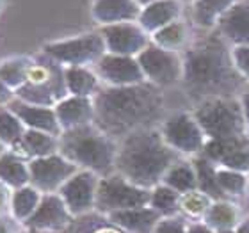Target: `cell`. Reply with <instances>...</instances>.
<instances>
[{
    "label": "cell",
    "mask_w": 249,
    "mask_h": 233,
    "mask_svg": "<svg viewBox=\"0 0 249 233\" xmlns=\"http://www.w3.org/2000/svg\"><path fill=\"white\" fill-rule=\"evenodd\" d=\"M182 86L194 104L213 98H240L249 84L233 61V48L210 31L183 50Z\"/></svg>",
    "instance_id": "cell-1"
},
{
    "label": "cell",
    "mask_w": 249,
    "mask_h": 233,
    "mask_svg": "<svg viewBox=\"0 0 249 233\" xmlns=\"http://www.w3.org/2000/svg\"><path fill=\"white\" fill-rule=\"evenodd\" d=\"M93 123L118 143L137 130L157 128L166 119L162 89L150 82L124 88L104 86L93 96Z\"/></svg>",
    "instance_id": "cell-2"
},
{
    "label": "cell",
    "mask_w": 249,
    "mask_h": 233,
    "mask_svg": "<svg viewBox=\"0 0 249 233\" xmlns=\"http://www.w3.org/2000/svg\"><path fill=\"white\" fill-rule=\"evenodd\" d=\"M182 155L169 148L159 128L137 130L120 141L116 157V173L134 185L151 191L162 183L166 173Z\"/></svg>",
    "instance_id": "cell-3"
},
{
    "label": "cell",
    "mask_w": 249,
    "mask_h": 233,
    "mask_svg": "<svg viewBox=\"0 0 249 233\" xmlns=\"http://www.w3.org/2000/svg\"><path fill=\"white\" fill-rule=\"evenodd\" d=\"M120 143L102 132L94 123L64 130L59 135V153L78 169H86L100 178L116 173Z\"/></svg>",
    "instance_id": "cell-4"
},
{
    "label": "cell",
    "mask_w": 249,
    "mask_h": 233,
    "mask_svg": "<svg viewBox=\"0 0 249 233\" xmlns=\"http://www.w3.org/2000/svg\"><path fill=\"white\" fill-rule=\"evenodd\" d=\"M192 114L207 141H237L248 137L239 98H213L196 104Z\"/></svg>",
    "instance_id": "cell-5"
},
{
    "label": "cell",
    "mask_w": 249,
    "mask_h": 233,
    "mask_svg": "<svg viewBox=\"0 0 249 233\" xmlns=\"http://www.w3.org/2000/svg\"><path fill=\"white\" fill-rule=\"evenodd\" d=\"M15 96L32 105L55 107L68 96L64 68L41 52L39 57H32L25 84L16 89Z\"/></svg>",
    "instance_id": "cell-6"
},
{
    "label": "cell",
    "mask_w": 249,
    "mask_h": 233,
    "mask_svg": "<svg viewBox=\"0 0 249 233\" xmlns=\"http://www.w3.org/2000/svg\"><path fill=\"white\" fill-rule=\"evenodd\" d=\"M47 57L61 64L62 68L70 66H91L93 68L100 59L107 54L105 41L100 31L84 32L78 36L57 39L47 43L41 50Z\"/></svg>",
    "instance_id": "cell-7"
},
{
    "label": "cell",
    "mask_w": 249,
    "mask_h": 233,
    "mask_svg": "<svg viewBox=\"0 0 249 233\" xmlns=\"http://www.w3.org/2000/svg\"><path fill=\"white\" fill-rule=\"evenodd\" d=\"M150 196L151 191L134 185L120 173H112L109 176L100 178L94 208L100 214L107 215V214L118 212V210L148 207Z\"/></svg>",
    "instance_id": "cell-8"
},
{
    "label": "cell",
    "mask_w": 249,
    "mask_h": 233,
    "mask_svg": "<svg viewBox=\"0 0 249 233\" xmlns=\"http://www.w3.org/2000/svg\"><path fill=\"white\" fill-rule=\"evenodd\" d=\"M159 130L167 146L182 157H199L207 146V135L192 112H175L167 116Z\"/></svg>",
    "instance_id": "cell-9"
},
{
    "label": "cell",
    "mask_w": 249,
    "mask_h": 233,
    "mask_svg": "<svg viewBox=\"0 0 249 233\" xmlns=\"http://www.w3.org/2000/svg\"><path fill=\"white\" fill-rule=\"evenodd\" d=\"M142 75L146 82L157 88H171L182 84L183 77V55L180 52H171L150 43L142 52L137 55Z\"/></svg>",
    "instance_id": "cell-10"
},
{
    "label": "cell",
    "mask_w": 249,
    "mask_h": 233,
    "mask_svg": "<svg viewBox=\"0 0 249 233\" xmlns=\"http://www.w3.org/2000/svg\"><path fill=\"white\" fill-rule=\"evenodd\" d=\"M29 171L32 187H36L43 194H53L61 191V187L78 171V167L61 153H53L29 161Z\"/></svg>",
    "instance_id": "cell-11"
},
{
    "label": "cell",
    "mask_w": 249,
    "mask_h": 233,
    "mask_svg": "<svg viewBox=\"0 0 249 233\" xmlns=\"http://www.w3.org/2000/svg\"><path fill=\"white\" fill-rule=\"evenodd\" d=\"M105 41V48L109 54L116 55H128L137 57L142 50L151 43V36L137 23V21H124L98 29Z\"/></svg>",
    "instance_id": "cell-12"
},
{
    "label": "cell",
    "mask_w": 249,
    "mask_h": 233,
    "mask_svg": "<svg viewBox=\"0 0 249 233\" xmlns=\"http://www.w3.org/2000/svg\"><path fill=\"white\" fill-rule=\"evenodd\" d=\"M100 176L86 169H78L57 192L66 203L68 210L73 217H80L94 210L96 203V189H98Z\"/></svg>",
    "instance_id": "cell-13"
},
{
    "label": "cell",
    "mask_w": 249,
    "mask_h": 233,
    "mask_svg": "<svg viewBox=\"0 0 249 233\" xmlns=\"http://www.w3.org/2000/svg\"><path fill=\"white\" fill-rule=\"evenodd\" d=\"M93 68L102 84L109 88H124V86L146 82L137 57L116 55V54L107 52Z\"/></svg>",
    "instance_id": "cell-14"
},
{
    "label": "cell",
    "mask_w": 249,
    "mask_h": 233,
    "mask_svg": "<svg viewBox=\"0 0 249 233\" xmlns=\"http://www.w3.org/2000/svg\"><path fill=\"white\" fill-rule=\"evenodd\" d=\"M71 217V212L68 210L66 203L62 201V197L57 192L43 194L39 207L25 221V226L34 232H62L73 221Z\"/></svg>",
    "instance_id": "cell-15"
},
{
    "label": "cell",
    "mask_w": 249,
    "mask_h": 233,
    "mask_svg": "<svg viewBox=\"0 0 249 233\" xmlns=\"http://www.w3.org/2000/svg\"><path fill=\"white\" fill-rule=\"evenodd\" d=\"M201 157L217 167L249 173V137L237 141H207Z\"/></svg>",
    "instance_id": "cell-16"
},
{
    "label": "cell",
    "mask_w": 249,
    "mask_h": 233,
    "mask_svg": "<svg viewBox=\"0 0 249 233\" xmlns=\"http://www.w3.org/2000/svg\"><path fill=\"white\" fill-rule=\"evenodd\" d=\"M213 31L231 48L249 47V0H240L217 21Z\"/></svg>",
    "instance_id": "cell-17"
},
{
    "label": "cell",
    "mask_w": 249,
    "mask_h": 233,
    "mask_svg": "<svg viewBox=\"0 0 249 233\" xmlns=\"http://www.w3.org/2000/svg\"><path fill=\"white\" fill-rule=\"evenodd\" d=\"M7 107L20 118L21 123L25 125V128L47 132V134H52V135H55V137H59V135L62 134V128L57 121V116H55L53 107L32 105L18 98L13 100Z\"/></svg>",
    "instance_id": "cell-18"
},
{
    "label": "cell",
    "mask_w": 249,
    "mask_h": 233,
    "mask_svg": "<svg viewBox=\"0 0 249 233\" xmlns=\"http://www.w3.org/2000/svg\"><path fill=\"white\" fill-rule=\"evenodd\" d=\"M141 15V5L135 0H93L91 16L100 27L137 21Z\"/></svg>",
    "instance_id": "cell-19"
},
{
    "label": "cell",
    "mask_w": 249,
    "mask_h": 233,
    "mask_svg": "<svg viewBox=\"0 0 249 233\" xmlns=\"http://www.w3.org/2000/svg\"><path fill=\"white\" fill-rule=\"evenodd\" d=\"M182 15L183 4H180L178 0H155L144 7H141L137 23L151 36L173 21L182 20Z\"/></svg>",
    "instance_id": "cell-20"
},
{
    "label": "cell",
    "mask_w": 249,
    "mask_h": 233,
    "mask_svg": "<svg viewBox=\"0 0 249 233\" xmlns=\"http://www.w3.org/2000/svg\"><path fill=\"white\" fill-rule=\"evenodd\" d=\"M55 116L61 125L62 132L71 130L77 126H84L94 121V105L93 98H84V96H71L68 94L62 98L55 107Z\"/></svg>",
    "instance_id": "cell-21"
},
{
    "label": "cell",
    "mask_w": 249,
    "mask_h": 233,
    "mask_svg": "<svg viewBox=\"0 0 249 233\" xmlns=\"http://www.w3.org/2000/svg\"><path fill=\"white\" fill-rule=\"evenodd\" d=\"M240 0H196L189 5V23L192 27L210 32L215 29L217 21Z\"/></svg>",
    "instance_id": "cell-22"
},
{
    "label": "cell",
    "mask_w": 249,
    "mask_h": 233,
    "mask_svg": "<svg viewBox=\"0 0 249 233\" xmlns=\"http://www.w3.org/2000/svg\"><path fill=\"white\" fill-rule=\"evenodd\" d=\"M107 217L116 226H120L121 230L128 233H151L155 230L157 223L162 219V215L148 205V207L118 210V212L107 214Z\"/></svg>",
    "instance_id": "cell-23"
},
{
    "label": "cell",
    "mask_w": 249,
    "mask_h": 233,
    "mask_svg": "<svg viewBox=\"0 0 249 233\" xmlns=\"http://www.w3.org/2000/svg\"><path fill=\"white\" fill-rule=\"evenodd\" d=\"M64 82L68 94L93 98L102 89V80L91 66H70L64 68Z\"/></svg>",
    "instance_id": "cell-24"
},
{
    "label": "cell",
    "mask_w": 249,
    "mask_h": 233,
    "mask_svg": "<svg viewBox=\"0 0 249 233\" xmlns=\"http://www.w3.org/2000/svg\"><path fill=\"white\" fill-rule=\"evenodd\" d=\"M151 43L157 47L164 48V50H171V52L183 54L189 45L192 43L191 37V23L187 20H177L166 25L164 29L157 31L151 34Z\"/></svg>",
    "instance_id": "cell-25"
},
{
    "label": "cell",
    "mask_w": 249,
    "mask_h": 233,
    "mask_svg": "<svg viewBox=\"0 0 249 233\" xmlns=\"http://www.w3.org/2000/svg\"><path fill=\"white\" fill-rule=\"evenodd\" d=\"M0 183L13 189L31 185L29 162L23 161V157L15 151L0 153Z\"/></svg>",
    "instance_id": "cell-26"
},
{
    "label": "cell",
    "mask_w": 249,
    "mask_h": 233,
    "mask_svg": "<svg viewBox=\"0 0 249 233\" xmlns=\"http://www.w3.org/2000/svg\"><path fill=\"white\" fill-rule=\"evenodd\" d=\"M16 146L21 148V153L29 159H41V157L59 153V137L39 130H25L21 141Z\"/></svg>",
    "instance_id": "cell-27"
},
{
    "label": "cell",
    "mask_w": 249,
    "mask_h": 233,
    "mask_svg": "<svg viewBox=\"0 0 249 233\" xmlns=\"http://www.w3.org/2000/svg\"><path fill=\"white\" fill-rule=\"evenodd\" d=\"M194 169L197 175V189L205 192L212 201H224V192L221 191V187L217 183V166L210 162L205 157H197L196 161L192 162Z\"/></svg>",
    "instance_id": "cell-28"
},
{
    "label": "cell",
    "mask_w": 249,
    "mask_h": 233,
    "mask_svg": "<svg viewBox=\"0 0 249 233\" xmlns=\"http://www.w3.org/2000/svg\"><path fill=\"white\" fill-rule=\"evenodd\" d=\"M61 233H128L116 226L105 214H86L73 219Z\"/></svg>",
    "instance_id": "cell-29"
},
{
    "label": "cell",
    "mask_w": 249,
    "mask_h": 233,
    "mask_svg": "<svg viewBox=\"0 0 249 233\" xmlns=\"http://www.w3.org/2000/svg\"><path fill=\"white\" fill-rule=\"evenodd\" d=\"M162 183L167 187H171L173 191H177L178 194H187L191 191L197 189V175L194 169V164L187 161H178L175 166L166 173Z\"/></svg>",
    "instance_id": "cell-30"
},
{
    "label": "cell",
    "mask_w": 249,
    "mask_h": 233,
    "mask_svg": "<svg viewBox=\"0 0 249 233\" xmlns=\"http://www.w3.org/2000/svg\"><path fill=\"white\" fill-rule=\"evenodd\" d=\"M43 194L37 191L36 187L25 185L20 189H15L11 196V210L18 221H27L32 214L36 212V208L41 203Z\"/></svg>",
    "instance_id": "cell-31"
},
{
    "label": "cell",
    "mask_w": 249,
    "mask_h": 233,
    "mask_svg": "<svg viewBox=\"0 0 249 233\" xmlns=\"http://www.w3.org/2000/svg\"><path fill=\"white\" fill-rule=\"evenodd\" d=\"M32 57H13L0 62V80L9 86L13 91L20 89L27 80L31 70Z\"/></svg>",
    "instance_id": "cell-32"
},
{
    "label": "cell",
    "mask_w": 249,
    "mask_h": 233,
    "mask_svg": "<svg viewBox=\"0 0 249 233\" xmlns=\"http://www.w3.org/2000/svg\"><path fill=\"white\" fill-rule=\"evenodd\" d=\"M180 196L177 191H173L171 187L159 183L151 189L150 196V207L160 214L162 217H173L180 210Z\"/></svg>",
    "instance_id": "cell-33"
},
{
    "label": "cell",
    "mask_w": 249,
    "mask_h": 233,
    "mask_svg": "<svg viewBox=\"0 0 249 233\" xmlns=\"http://www.w3.org/2000/svg\"><path fill=\"white\" fill-rule=\"evenodd\" d=\"M25 130V125L9 107H0V144L16 146L21 141Z\"/></svg>",
    "instance_id": "cell-34"
},
{
    "label": "cell",
    "mask_w": 249,
    "mask_h": 233,
    "mask_svg": "<svg viewBox=\"0 0 249 233\" xmlns=\"http://www.w3.org/2000/svg\"><path fill=\"white\" fill-rule=\"evenodd\" d=\"M205 221L210 228L231 230L237 224V208L231 203L213 201L205 215Z\"/></svg>",
    "instance_id": "cell-35"
},
{
    "label": "cell",
    "mask_w": 249,
    "mask_h": 233,
    "mask_svg": "<svg viewBox=\"0 0 249 233\" xmlns=\"http://www.w3.org/2000/svg\"><path fill=\"white\" fill-rule=\"evenodd\" d=\"M217 183L224 196H244L249 187V178L246 173L226 169V167H217Z\"/></svg>",
    "instance_id": "cell-36"
},
{
    "label": "cell",
    "mask_w": 249,
    "mask_h": 233,
    "mask_svg": "<svg viewBox=\"0 0 249 233\" xmlns=\"http://www.w3.org/2000/svg\"><path fill=\"white\" fill-rule=\"evenodd\" d=\"M210 205H212V199L199 189L180 196V210H183L187 215H192V217L207 215Z\"/></svg>",
    "instance_id": "cell-37"
},
{
    "label": "cell",
    "mask_w": 249,
    "mask_h": 233,
    "mask_svg": "<svg viewBox=\"0 0 249 233\" xmlns=\"http://www.w3.org/2000/svg\"><path fill=\"white\" fill-rule=\"evenodd\" d=\"M187 226L180 217H162L151 233H187Z\"/></svg>",
    "instance_id": "cell-38"
},
{
    "label": "cell",
    "mask_w": 249,
    "mask_h": 233,
    "mask_svg": "<svg viewBox=\"0 0 249 233\" xmlns=\"http://www.w3.org/2000/svg\"><path fill=\"white\" fill-rule=\"evenodd\" d=\"M233 61L239 73L249 84V47H237L233 48Z\"/></svg>",
    "instance_id": "cell-39"
},
{
    "label": "cell",
    "mask_w": 249,
    "mask_h": 233,
    "mask_svg": "<svg viewBox=\"0 0 249 233\" xmlns=\"http://www.w3.org/2000/svg\"><path fill=\"white\" fill-rule=\"evenodd\" d=\"M15 98H16L15 91L0 80V107H7V105H9Z\"/></svg>",
    "instance_id": "cell-40"
},
{
    "label": "cell",
    "mask_w": 249,
    "mask_h": 233,
    "mask_svg": "<svg viewBox=\"0 0 249 233\" xmlns=\"http://www.w3.org/2000/svg\"><path fill=\"white\" fill-rule=\"evenodd\" d=\"M240 105H242V112H244V121H246V130H248L249 137V88L246 89L244 93L240 94Z\"/></svg>",
    "instance_id": "cell-41"
},
{
    "label": "cell",
    "mask_w": 249,
    "mask_h": 233,
    "mask_svg": "<svg viewBox=\"0 0 249 233\" xmlns=\"http://www.w3.org/2000/svg\"><path fill=\"white\" fill-rule=\"evenodd\" d=\"M187 233H215L208 224H189Z\"/></svg>",
    "instance_id": "cell-42"
},
{
    "label": "cell",
    "mask_w": 249,
    "mask_h": 233,
    "mask_svg": "<svg viewBox=\"0 0 249 233\" xmlns=\"http://www.w3.org/2000/svg\"><path fill=\"white\" fill-rule=\"evenodd\" d=\"M5 201H7V191H5L4 183H0V208L4 207Z\"/></svg>",
    "instance_id": "cell-43"
},
{
    "label": "cell",
    "mask_w": 249,
    "mask_h": 233,
    "mask_svg": "<svg viewBox=\"0 0 249 233\" xmlns=\"http://www.w3.org/2000/svg\"><path fill=\"white\" fill-rule=\"evenodd\" d=\"M237 233H249V221H244V223H240L239 228H237Z\"/></svg>",
    "instance_id": "cell-44"
},
{
    "label": "cell",
    "mask_w": 249,
    "mask_h": 233,
    "mask_svg": "<svg viewBox=\"0 0 249 233\" xmlns=\"http://www.w3.org/2000/svg\"><path fill=\"white\" fill-rule=\"evenodd\" d=\"M0 233H11L9 226H7L5 223H0Z\"/></svg>",
    "instance_id": "cell-45"
},
{
    "label": "cell",
    "mask_w": 249,
    "mask_h": 233,
    "mask_svg": "<svg viewBox=\"0 0 249 233\" xmlns=\"http://www.w3.org/2000/svg\"><path fill=\"white\" fill-rule=\"evenodd\" d=\"M137 4L141 5V7H144V5H148V4H151V2H155V0H135Z\"/></svg>",
    "instance_id": "cell-46"
},
{
    "label": "cell",
    "mask_w": 249,
    "mask_h": 233,
    "mask_svg": "<svg viewBox=\"0 0 249 233\" xmlns=\"http://www.w3.org/2000/svg\"><path fill=\"white\" fill-rule=\"evenodd\" d=\"M178 2H180V4H183V5H191V4H194V2H196V0H178Z\"/></svg>",
    "instance_id": "cell-47"
},
{
    "label": "cell",
    "mask_w": 249,
    "mask_h": 233,
    "mask_svg": "<svg viewBox=\"0 0 249 233\" xmlns=\"http://www.w3.org/2000/svg\"><path fill=\"white\" fill-rule=\"evenodd\" d=\"M219 233H237V232H233V230H221Z\"/></svg>",
    "instance_id": "cell-48"
},
{
    "label": "cell",
    "mask_w": 249,
    "mask_h": 233,
    "mask_svg": "<svg viewBox=\"0 0 249 233\" xmlns=\"http://www.w3.org/2000/svg\"><path fill=\"white\" fill-rule=\"evenodd\" d=\"M4 4H5V0H0V11L4 9Z\"/></svg>",
    "instance_id": "cell-49"
},
{
    "label": "cell",
    "mask_w": 249,
    "mask_h": 233,
    "mask_svg": "<svg viewBox=\"0 0 249 233\" xmlns=\"http://www.w3.org/2000/svg\"><path fill=\"white\" fill-rule=\"evenodd\" d=\"M27 233H47V232H34V230H29Z\"/></svg>",
    "instance_id": "cell-50"
}]
</instances>
